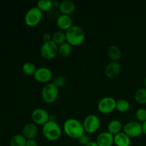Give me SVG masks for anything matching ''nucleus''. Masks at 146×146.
Listing matches in <instances>:
<instances>
[{
  "label": "nucleus",
  "mask_w": 146,
  "mask_h": 146,
  "mask_svg": "<svg viewBox=\"0 0 146 146\" xmlns=\"http://www.w3.org/2000/svg\"><path fill=\"white\" fill-rule=\"evenodd\" d=\"M124 133L130 138H137L142 134V125L138 121H129L124 126Z\"/></svg>",
  "instance_id": "9"
},
{
  "label": "nucleus",
  "mask_w": 146,
  "mask_h": 146,
  "mask_svg": "<svg viewBox=\"0 0 146 146\" xmlns=\"http://www.w3.org/2000/svg\"><path fill=\"white\" fill-rule=\"evenodd\" d=\"M54 43L57 45H61L64 44L66 41V33L63 32L61 31H57L54 32L52 35V38H51Z\"/></svg>",
  "instance_id": "23"
},
{
  "label": "nucleus",
  "mask_w": 146,
  "mask_h": 146,
  "mask_svg": "<svg viewBox=\"0 0 146 146\" xmlns=\"http://www.w3.org/2000/svg\"><path fill=\"white\" fill-rule=\"evenodd\" d=\"M42 38H43V40H44V42H46V41H51V38H52V36H51V34L48 32L44 33L42 36Z\"/></svg>",
  "instance_id": "31"
},
{
  "label": "nucleus",
  "mask_w": 146,
  "mask_h": 146,
  "mask_svg": "<svg viewBox=\"0 0 146 146\" xmlns=\"http://www.w3.org/2000/svg\"><path fill=\"white\" fill-rule=\"evenodd\" d=\"M121 71V66L118 61H111L108 63L105 68V74L110 78H115Z\"/></svg>",
  "instance_id": "12"
},
{
  "label": "nucleus",
  "mask_w": 146,
  "mask_h": 146,
  "mask_svg": "<svg viewBox=\"0 0 146 146\" xmlns=\"http://www.w3.org/2000/svg\"><path fill=\"white\" fill-rule=\"evenodd\" d=\"M72 51V46L66 41L64 44L58 46V53L62 57H68Z\"/></svg>",
  "instance_id": "21"
},
{
  "label": "nucleus",
  "mask_w": 146,
  "mask_h": 146,
  "mask_svg": "<svg viewBox=\"0 0 146 146\" xmlns=\"http://www.w3.org/2000/svg\"><path fill=\"white\" fill-rule=\"evenodd\" d=\"M66 83V79L64 76H59L56 77V78L54 79V84L55 85H56L59 88L61 86H64L65 85Z\"/></svg>",
  "instance_id": "29"
},
{
  "label": "nucleus",
  "mask_w": 146,
  "mask_h": 146,
  "mask_svg": "<svg viewBox=\"0 0 146 146\" xmlns=\"http://www.w3.org/2000/svg\"><path fill=\"white\" fill-rule=\"evenodd\" d=\"M134 98L140 104H146V88H139L135 91Z\"/></svg>",
  "instance_id": "22"
},
{
  "label": "nucleus",
  "mask_w": 146,
  "mask_h": 146,
  "mask_svg": "<svg viewBox=\"0 0 146 146\" xmlns=\"http://www.w3.org/2000/svg\"><path fill=\"white\" fill-rule=\"evenodd\" d=\"M31 119L35 124L43 125L46 123L50 120L49 114L45 109L41 108H35L31 112Z\"/></svg>",
  "instance_id": "10"
},
{
  "label": "nucleus",
  "mask_w": 146,
  "mask_h": 146,
  "mask_svg": "<svg viewBox=\"0 0 146 146\" xmlns=\"http://www.w3.org/2000/svg\"><path fill=\"white\" fill-rule=\"evenodd\" d=\"M144 84H145V88H146V76H145V80H144Z\"/></svg>",
  "instance_id": "35"
},
{
  "label": "nucleus",
  "mask_w": 146,
  "mask_h": 146,
  "mask_svg": "<svg viewBox=\"0 0 146 146\" xmlns=\"http://www.w3.org/2000/svg\"><path fill=\"white\" fill-rule=\"evenodd\" d=\"M64 131L68 137L78 139L85 133L84 125L76 118H68L64 123Z\"/></svg>",
  "instance_id": "1"
},
{
  "label": "nucleus",
  "mask_w": 146,
  "mask_h": 146,
  "mask_svg": "<svg viewBox=\"0 0 146 146\" xmlns=\"http://www.w3.org/2000/svg\"><path fill=\"white\" fill-rule=\"evenodd\" d=\"M43 17V11L38 7H33L27 11L24 17V21L27 25L35 27L38 24Z\"/></svg>",
  "instance_id": "5"
},
{
  "label": "nucleus",
  "mask_w": 146,
  "mask_h": 146,
  "mask_svg": "<svg viewBox=\"0 0 146 146\" xmlns=\"http://www.w3.org/2000/svg\"><path fill=\"white\" fill-rule=\"evenodd\" d=\"M142 128H143V133L145 135H146V121L145 122L143 123Z\"/></svg>",
  "instance_id": "33"
},
{
  "label": "nucleus",
  "mask_w": 146,
  "mask_h": 146,
  "mask_svg": "<svg viewBox=\"0 0 146 146\" xmlns=\"http://www.w3.org/2000/svg\"><path fill=\"white\" fill-rule=\"evenodd\" d=\"M130 108V103L126 99H120L116 101L115 109L119 112H126Z\"/></svg>",
  "instance_id": "24"
},
{
  "label": "nucleus",
  "mask_w": 146,
  "mask_h": 146,
  "mask_svg": "<svg viewBox=\"0 0 146 146\" xmlns=\"http://www.w3.org/2000/svg\"><path fill=\"white\" fill-rule=\"evenodd\" d=\"M131 143V138L124 132H120L114 135V144L116 146H130Z\"/></svg>",
  "instance_id": "17"
},
{
  "label": "nucleus",
  "mask_w": 146,
  "mask_h": 146,
  "mask_svg": "<svg viewBox=\"0 0 146 146\" xmlns=\"http://www.w3.org/2000/svg\"><path fill=\"white\" fill-rule=\"evenodd\" d=\"M60 3H61L60 1H56V0H55V1H53V7H59Z\"/></svg>",
  "instance_id": "32"
},
{
  "label": "nucleus",
  "mask_w": 146,
  "mask_h": 146,
  "mask_svg": "<svg viewBox=\"0 0 146 146\" xmlns=\"http://www.w3.org/2000/svg\"><path fill=\"white\" fill-rule=\"evenodd\" d=\"M58 8H59V11H61V14L71 15L75 11L76 5L74 1H71V0H64V1H61Z\"/></svg>",
  "instance_id": "16"
},
{
  "label": "nucleus",
  "mask_w": 146,
  "mask_h": 146,
  "mask_svg": "<svg viewBox=\"0 0 146 146\" xmlns=\"http://www.w3.org/2000/svg\"><path fill=\"white\" fill-rule=\"evenodd\" d=\"M59 94L58 87L54 83L46 84L41 90L43 100L48 104H52L57 100Z\"/></svg>",
  "instance_id": "4"
},
{
  "label": "nucleus",
  "mask_w": 146,
  "mask_h": 146,
  "mask_svg": "<svg viewBox=\"0 0 146 146\" xmlns=\"http://www.w3.org/2000/svg\"><path fill=\"white\" fill-rule=\"evenodd\" d=\"M107 128H108V131L110 133L115 135L121 132V128H122V123L119 120L113 119L108 124Z\"/></svg>",
  "instance_id": "18"
},
{
  "label": "nucleus",
  "mask_w": 146,
  "mask_h": 146,
  "mask_svg": "<svg viewBox=\"0 0 146 146\" xmlns=\"http://www.w3.org/2000/svg\"><path fill=\"white\" fill-rule=\"evenodd\" d=\"M27 141L22 134H16L10 140V146H26Z\"/></svg>",
  "instance_id": "20"
},
{
  "label": "nucleus",
  "mask_w": 146,
  "mask_h": 146,
  "mask_svg": "<svg viewBox=\"0 0 146 146\" xmlns=\"http://www.w3.org/2000/svg\"><path fill=\"white\" fill-rule=\"evenodd\" d=\"M34 77L38 82L46 83L52 78V72L47 67H39L36 70Z\"/></svg>",
  "instance_id": "11"
},
{
  "label": "nucleus",
  "mask_w": 146,
  "mask_h": 146,
  "mask_svg": "<svg viewBox=\"0 0 146 146\" xmlns=\"http://www.w3.org/2000/svg\"><path fill=\"white\" fill-rule=\"evenodd\" d=\"M36 7L42 11H48L52 8L53 1L51 0H39L37 2Z\"/></svg>",
  "instance_id": "25"
},
{
  "label": "nucleus",
  "mask_w": 146,
  "mask_h": 146,
  "mask_svg": "<svg viewBox=\"0 0 146 146\" xmlns=\"http://www.w3.org/2000/svg\"><path fill=\"white\" fill-rule=\"evenodd\" d=\"M78 142L80 145L83 146H86L88 143L91 142V138L89 135L87 133H84V135H81L79 138H78Z\"/></svg>",
  "instance_id": "28"
},
{
  "label": "nucleus",
  "mask_w": 146,
  "mask_h": 146,
  "mask_svg": "<svg viewBox=\"0 0 146 146\" xmlns=\"http://www.w3.org/2000/svg\"><path fill=\"white\" fill-rule=\"evenodd\" d=\"M44 136L49 141H57L61 135V128L59 124L54 120H49L42 127Z\"/></svg>",
  "instance_id": "3"
},
{
  "label": "nucleus",
  "mask_w": 146,
  "mask_h": 146,
  "mask_svg": "<svg viewBox=\"0 0 146 146\" xmlns=\"http://www.w3.org/2000/svg\"><path fill=\"white\" fill-rule=\"evenodd\" d=\"M135 116L137 119L141 122H145L146 121V109L143 108H140L135 112Z\"/></svg>",
  "instance_id": "27"
},
{
  "label": "nucleus",
  "mask_w": 146,
  "mask_h": 146,
  "mask_svg": "<svg viewBox=\"0 0 146 146\" xmlns=\"http://www.w3.org/2000/svg\"><path fill=\"white\" fill-rule=\"evenodd\" d=\"M86 146H98V145L97 144L96 142H95V141H91L89 143L87 144Z\"/></svg>",
  "instance_id": "34"
},
{
  "label": "nucleus",
  "mask_w": 146,
  "mask_h": 146,
  "mask_svg": "<svg viewBox=\"0 0 146 146\" xmlns=\"http://www.w3.org/2000/svg\"><path fill=\"white\" fill-rule=\"evenodd\" d=\"M22 70L24 74L29 76H31L34 75L36 70V68L35 65L34 64H32V63L26 62L23 64Z\"/></svg>",
  "instance_id": "26"
},
{
  "label": "nucleus",
  "mask_w": 146,
  "mask_h": 146,
  "mask_svg": "<svg viewBox=\"0 0 146 146\" xmlns=\"http://www.w3.org/2000/svg\"><path fill=\"white\" fill-rule=\"evenodd\" d=\"M73 20L70 15L66 14H61L56 19V24L61 30H68L72 24Z\"/></svg>",
  "instance_id": "15"
},
{
  "label": "nucleus",
  "mask_w": 146,
  "mask_h": 146,
  "mask_svg": "<svg viewBox=\"0 0 146 146\" xmlns=\"http://www.w3.org/2000/svg\"><path fill=\"white\" fill-rule=\"evenodd\" d=\"M58 46L52 40L46 42H44L40 48V53L41 56L47 60L52 59L55 58L58 54Z\"/></svg>",
  "instance_id": "6"
},
{
  "label": "nucleus",
  "mask_w": 146,
  "mask_h": 146,
  "mask_svg": "<svg viewBox=\"0 0 146 146\" xmlns=\"http://www.w3.org/2000/svg\"><path fill=\"white\" fill-rule=\"evenodd\" d=\"M83 125H84L85 132H86L87 133H94L100 128L101 121L96 115L90 114V115H87L85 119L84 120Z\"/></svg>",
  "instance_id": "7"
},
{
  "label": "nucleus",
  "mask_w": 146,
  "mask_h": 146,
  "mask_svg": "<svg viewBox=\"0 0 146 146\" xmlns=\"http://www.w3.org/2000/svg\"><path fill=\"white\" fill-rule=\"evenodd\" d=\"M26 146H38V143L35 139H28L26 143Z\"/></svg>",
  "instance_id": "30"
},
{
  "label": "nucleus",
  "mask_w": 146,
  "mask_h": 146,
  "mask_svg": "<svg viewBox=\"0 0 146 146\" xmlns=\"http://www.w3.org/2000/svg\"><path fill=\"white\" fill-rule=\"evenodd\" d=\"M116 101L111 96H106L101 98L98 103V108L102 113H110L115 109Z\"/></svg>",
  "instance_id": "8"
},
{
  "label": "nucleus",
  "mask_w": 146,
  "mask_h": 146,
  "mask_svg": "<svg viewBox=\"0 0 146 146\" xmlns=\"http://www.w3.org/2000/svg\"><path fill=\"white\" fill-rule=\"evenodd\" d=\"M66 41L71 46L81 45L84 41L86 34L84 30L78 25H73L66 31Z\"/></svg>",
  "instance_id": "2"
},
{
  "label": "nucleus",
  "mask_w": 146,
  "mask_h": 146,
  "mask_svg": "<svg viewBox=\"0 0 146 146\" xmlns=\"http://www.w3.org/2000/svg\"><path fill=\"white\" fill-rule=\"evenodd\" d=\"M107 54H108L109 58L112 60V61H118L121 58V56H122V52H121V48L118 46L115 45L111 46L108 48Z\"/></svg>",
  "instance_id": "19"
},
{
  "label": "nucleus",
  "mask_w": 146,
  "mask_h": 146,
  "mask_svg": "<svg viewBox=\"0 0 146 146\" xmlns=\"http://www.w3.org/2000/svg\"><path fill=\"white\" fill-rule=\"evenodd\" d=\"M96 142L98 146H112L114 143V135L108 131H104L97 136Z\"/></svg>",
  "instance_id": "13"
},
{
  "label": "nucleus",
  "mask_w": 146,
  "mask_h": 146,
  "mask_svg": "<svg viewBox=\"0 0 146 146\" xmlns=\"http://www.w3.org/2000/svg\"><path fill=\"white\" fill-rule=\"evenodd\" d=\"M38 127L34 123H28L22 129V135L28 139H34L38 135Z\"/></svg>",
  "instance_id": "14"
}]
</instances>
